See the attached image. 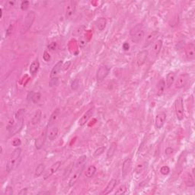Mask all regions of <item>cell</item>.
Segmentation results:
<instances>
[{
  "label": "cell",
  "instance_id": "6da1fadb",
  "mask_svg": "<svg viewBox=\"0 0 195 195\" xmlns=\"http://www.w3.org/2000/svg\"><path fill=\"white\" fill-rule=\"evenodd\" d=\"M21 154V149L19 147H17L12 152L6 165V170L8 172L14 171L19 165Z\"/></svg>",
  "mask_w": 195,
  "mask_h": 195
},
{
  "label": "cell",
  "instance_id": "7a4b0ae2",
  "mask_svg": "<svg viewBox=\"0 0 195 195\" xmlns=\"http://www.w3.org/2000/svg\"><path fill=\"white\" fill-rule=\"evenodd\" d=\"M175 113L178 120H182L185 117V107L182 97H178L175 101Z\"/></svg>",
  "mask_w": 195,
  "mask_h": 195
},
{
  "label": "cell",
  "instance_id": "3957f363",
  "mask_svg": "<svg viewBox=\"0 0 195 195\" xmlns=\"http://www.w3.org/2000/svg\"><path fill=\"white\" fill-rule=\"evenodd\" d=\"M35 17H36V16H35L34 12H30L27 13L25 18H24V22H23L22 27H21V33L22 34L26 33L31 28V27L32 26L33 23L34 21Z\"/></svg>",
  "mask_w": 195,
  "mask_h": 195
},
{
  "label": "cell",
  "instance_id": "277c9868",
  "mask_svg": "<svg viewBox=\"0 0 195 195\" xmlns=\"http://www.w3.org/2000/svg\"><path fill=\"white\" fill-rule=\"evenodd\" d=\"M47 137V127H45L44 130L42 132V134H41V136L38 139H36L35 143H34V146L37 149H41V148L43 147Z\"/></svg>",
  "mask_w": 195,
  "mask_h": 195
},
{
  "label": "cell",
  "instance_id": "5b68a950",
  "mask_svg": "<svg viewBox=\"0 0 195 195\" xmlns=\"http://www.w3.org/2000/svg\"><path fill=\"white\" fill-rule=\"evenodd\" d=\"M109 68H108L107 66H100V67L98 68V69L97 71V75H96L97 80L98 81V82H101V81L104 80V79L108 76V73H109Z\"/></svg>",
  "mask_w": 195,
  "mask_h": 195
},
{
  "label": "cell",
  "instance_id": "8992f818",
  "mask_svg": "<svg viewBox=\"0 0 195 195\" xmlns=\"http://www.w3.org/2000/svg\"><path fill=\"white\" fill-rule=\"evenodd\" d=\"M166 119V113L164 111H161L156 114L155 119V126L157 129H161L163 127Z\"/></svg>",
  "mask_w": 195,
  "mask_h": 195
},
{
  "label": "cell",
  "instance_id": "52a82bcc",
  "mask_svg": "<svg viewBox=\"0 0 195 195\" xmlns=\"http://www.w3.org/2000/svg\"><path fill=\"white\" fill-rule=\"evenodd\" d=\"M189 79V75L188 74H182L180 75L178 78H177L176 81H175V86L176 89H180L183 88L185 85L187 84V82L188 81Z\"/></svg>",
  "mask_w": 195,
  "mask_h": 195
},
{
  "label": "cell",
  "instance_id": "ba28073f",
  "mask_svg": "<svg viewBox=\"0 0 195 195\" xmlns=\"http://www.w3.org/2000/svg\"><path fill=\"white\" fill-rule=\"evenodd\" d=\"M159 35V31H152L151 33H149V34L147 35V37H146V38L143 47H149L150 44L154 43L155 41L157 40Z\"/></svg>",
  "mask_w": 195,
  "mask_h": 195
},
{
  "label": "cell",
  "instance_id": "9c48e42d",
  "mask_svg": "<svg viewBox=\"0 0 195 195\" xmlns=\"http://www.w3.org/2000/svg\"><path fill=\"white\" fill-rule=\"evenodd\" d=\"M149 55V52L146 50H143L137 53V64L138 66H142L146 61V59Z\"/></svg>",
  "mask_w": 195,
  "mask_h": 195
},
{
  "label": "cell",
  "instance_id": "30bf717a",
  "mask_svg": "<svg viewBox=\"0 0 195 195\" xmlns=\"http://www.w3.org/2000/svg\"><path fill=\"white\" fill-rule=\"evenodd\" d=\"M61 165H62V162L60 161L56 162L54 164L52 165V166L50 168V169L48 170V171H47L46 174L44 175V179H47L48 178H50V176H52L54 173H56L57 171H58L59 168H60V166H61Z\"/></svg>",
  "mask_w": 195,
  "mask_h": 195
},
{
  "label": "cell",
  "instance_id": "8fae6325",
  "mask_svg": "<svg viewBox=\"0 0 195 195\" xmlns=\"http://www.w3.org/2000/svg\"><path fill=\"white\" fill-rule=\"evenodd\" d=\"M132 167V161L130 159H126L122 164V176L123 178L130 173Z\"/></svg>",
  "mask_w": 195,
  "mask_h": 195
},
{
  "label": "cell",
  "instance_id": "7c38bea8",
  "mask_svg": "<svg viewBox=\"0 0 195 195\" xmlns=\"http://www.w3.org/2000/svg\"><path fill=\"white\" fill-rule=\"evenodd\" d=\"M75 9H76V2L75 1H71L69 2L66 9V18H70L75 13Z\"/></svg>",
  "mask_w": 195,
  "mask_h": 195
},
{
  "label": "cell",
  "instance_id": "4fadbf2b",
  "mask_svg": "<svg viewBox=\"0 0 195 195\" xmlns=\"http://www.w3.org/2000/svg\"><path fill=\"white\" fill-rule=\"evenodd\" d=\"M92 114H93V108L88 110L86 113L82 115V117L79 120V126H84V125L89 121V120L91 118V117L92 116Z\"/></svg>",
  "mask_w": 195,
  "mask_h": 195
},
{
  "label": "cell",
  "instance_id": "5bb4252c",
  "mask_svg": "<svg viewBox=\"0 0 195 195\" xmlns=\"http://www.w3.org/2000/svg\"><path fill=\"white\" fill-rule=\"evenodd\" d=\"M162 47V40H156L153 43V45H152V56H157L160 51H161V49Z\"/></svg>",
  "mask_w": 195,
  "mask_h": 195
},
{
  "label": "cell",
  "instance_id": "9a60e30c",
  "mask_svg": "<svg viewBox=\"0 0 195 195\" xmlns=\"http://www.w3.org/2000/svg\"><path fill=\"white\" fill-rule=\"evenodd\" d=\"M23 125H24V119H22V120H17V123H15L13 127L9 130L11 136L15 135L17 133H18L22 129Z\"/></svg>",
  "mask_w": 195,
  "mask_h": 195
},
{
  "label": "cell",
  "instance_id": "2e32d148",
  "mask_svg": "<svg viewBox=\"0 0 195 195\" xmlns=\"http://www.w3.org/2000/svg\"><path fill=\"white\" fill-rule=\"evenodd\" d=\"M82 169H83V165L79 169H78L77 171H75V173H74V175H72V177H71L70 180L69 181V187H72L73 185H75V184L77 182L78 179L79 178V177L81 176V174H82Z\"/></svg>",
  "mask_w": 195,
  "mask_h": 195
},
{
  "label": "cell",
  "instance_id": "e0dca14e",
  "mask_svg": "<svg viewBox=\"0 0 195 195\" xmlns=\"http://www.w3.org/2000/svg\"><path fill=\"white\" fill-rule=\"evenodd\" d=\"M117 182V181L116 179H114V178L111 179V181L108 182V185H107L106 188L104 189V191H102L101 194H104V195L108 194H110L111 192H112V191H113L115 187H116Z\"/></svg>",
  "mask_w": 195,
  "mask_h": 195
},
{
  "label": "cell",
  "instance_id": "ac0fdd59",
  "mask_svg": "<svg viewBox=\"0 0 195 195\" xmlns=\"http://www.w3.org/2000/svg\"><path fill=\"white\" fill-rule=\"evenodd\" d=\"M185 53H186V57L188 60H192L194 59L195 57V47L194 44H190L187 47L186 50H185Z\"/></svg>",
  "mask_w": 195,
  "mask_h": 195
},
{
  "label": "cell",
  "instance_id": "d6986e66",
  "mask_svg": "<svg viewBox=\"0 0 195 195\" xmlns=\"http://www.w3.org/2000/svg\"><path fill=\"white\" fill-rule=\"evenodd\" d=\"M144 38V31L142 29L139 30L137 32L131 35L132 41L135 44H139Z\"/></svg>",
  "mask_w": 195,
  "mask_h": 195
},
{
  "label": "cell",
  "instance_id": "ffe728a7",
  "mask_svg": "<svg viewBox=\"0 0 195 195\" xmlns=\"http://www.w3.org/2000/svg\"><path fill=\"white\" fill-rule=\"evenodd\" d=\"M64 65V63H63V60H60L58 63H57V64H55L54 66L52 68L51 72H50V78H54L57 77V74L59 73V72L60 71V69H62V66Z\"/></svg>",
  "mask_w": 195,
  "mask_h": 195
},
{
  "label": "cell",
  "instance_id": "44dd1931",
  "mask_svg": "<svg viewBox=\"0 0 195 195\" xmlns=\"http://www.w3.org/2000/svg\"><path fill=\"white\" fill-rule=\"evenodd\" d=\"M175 79H176V74L174 72H170L169 73L167 74L166 75V84H167V88H171V86L174 84Z\"/></svg>",
  "mask_w": 195,
  "mask_h": 195
},
{
  "label": "cell",
  "instance_id": "7402d4cb",
  "mask_svg": "<svg viewBox=\"0 0 195 195\" xmlns=\"http://www.w3.org/2000/svg\"><path fill=\"white\" fill-rule=\"evenodd\" d=\"M59 134V129L57 127H53L47 131V138L50 140H54Z\"/></svg>",
  "mask_w": 195,
  "mask_h": 195
},
{
  "label": "cell",
  "instance_id": "603a6c76",
  "mask_svg": "<svg viewBox=\"0 0 195 195\" xmlns=\"http://www.w3.org/2000/svg\"><path fill=\"white\" fill-rule=\"evenodd\" d=\"M39 67H40V63L39 61H38V59H37V60H35L34 61H33L32 64H31V66H30V69H29L30 73H31L32 75H36L37 72H38Z\"/></svg>",
  "mask_w": 195,
  "mask_h": 195
},
{
  "label": "cell",
  "instance_id": "cb8c5ba5",
  "mask_svg": "<svg viewBox=\"0 0 195 195\" xmlns=\"http://www.w3.org/2000/svg\"><path fill=\"white\" fill-rule=\"evenodd\" d=\"M116 150H117L116 143H112L110 145V147L109 149H108V152H107V158H108V159H112V157L114 156Z\"/></svg>",
  "mask_w": 195,
  "mask_h": 195
},
{
  "label": "cell",
  "instance_id": "d4e9b609",
  "mask_svg": "<svg viewBox=\"0 0 195 195\" xmlns=\"http://www.w3.org/2000/svg\"><path fill=\"white\" fill-rule=\"evenodd\" d=\"M41 117H42V111H41V110L40 109L37 110V111L35 112L34 115L33 116L32 119H31V123H32L33 125L38 124V123L40 122V120H41Z\"/></svg>",
  "mask_w": 195,
  "mask_h": 195
},
{
  "label": "cell",
  "instance_id": "484cf974",
  "mask_svg": "<svg viewBox=\"0 0 195 195\" xmlns=\"http://www.w3.org/2000/svg\"><path fill=\"white\" fill-rule=\"evenodd\" d=\"M96 171H97V168H96L95 165H92L89 166V167L87 168V169L86 170L85 175H86V177H87V178H92V177L94 176L95 174L96 173Z\"/></svg>",
  "mask_w": 195,
  "mask_h": 195
},
{
  "label": "cell",
  "instance_id": "4316f807",
  "mask_svg": "<svg viewBox=\"0 0 195 195\" xmlns=\"http://www.w3.org/2000/svg\"><path fill=\"white\" fill-rule=\"evenodd\" d=\"M165 89V82L164 79H160V81L159 82V84H158L157 95L161 96L164 93Z\"/></svg>",
  "mask_w": 195,
  "mask_h": 195
},
{
  "label": "cell",
  "instance_id": "83f0119b",
  "mask_svg": "<svg viewBox=\"0 0 195 195\" xmlns=\"http://www.w3.org/2000/svg\"><path fill=\"white\" fill-rule=\"evenodd\" d=\"M45 170V165L41 163L37 166L35 171H34V178H39L42 174L44 173Z\"/></svg>",
  "mask_w": 195,
  "mask_h": 195
},
{
  "label": "cell",
  "instance_id": "f1b7e54d",
  "mask_svg": "<svg viewBox=\"0 0 195 195\" xmlns=\"http://www.w3.org/2000/svg\"><path fill=\"white\" fill-rule=\"evenodd\" d=\"M59 114H60V110L57 108V109H56L53 111V114H52L51 116H50V120H49V123H48V127H50L53 123H55V121H56V120H57V118H58Z\"/></svg>",
  "mask_w": 195,
  "mask_h": 195
},
{
  "label": "cell",
  "instance_id": "f546056e",
  "mask_svg": "<svg viewBox=\"0 0 195 195\" xmlns=\"http://www.w3.org/2000/svg\"><path fill=\"white\" fill-rule=\"evenodd\" d=\"M107 24V21L104 18H99L97 21V27L99 31H103L105 28Z\"/></svg>",
  "mask_w": 195,
  "mask_h": 195
},
{
  "label": "cell",
  "instance_id": "4dcf8cb0",
  "mask_svg": "<svg viewBox=\"0 0 195 195\" xmlns=\"http://www.w3.org/2000/svg\"><path fill=\"white\" fill-rule=\"evenodd\" d=\"M104 150H105V147H104V146H101V147H98L94 152V153H93V156H94L95 158L98 157V156H100L101 155H102V153L104 152Z\"/></svg>",
  "mask_w": 195,
  "mask_h": 195
},
{
  "label": "cell",
  "instance_id": "1f68e13d",
  "mask_svg": "<svg viewBox=\"0 0 195 195\" xmlns=\"http://www.w3.org/2000/svg\"><path fill=\"white\" fill-rule=\"evenodd\" d=\"M127 188L126 185H120V186L118 188L117 190L116 191V192H115V194H124L127 192Z\"/></svg>",
  "mask_w": 195,
  "mask_h": 195
},
{
  "label": "cell",
  "instance_id": "d6a6232c",
  "mask_svg": "<svg viewBox=\"0 0 195 195\" xmlns=\"http://www.w3.org/2000/svg\"><path fill=\"white\" fill-rule=\"evenodd\" d=\"M41 92H38L34 93V95H33V97H32V99H31V101H32L33 103H34V104H36V103H38V101L41 100Z\"/></svg>",
  "mask_w": 195,
  "mask_h": 195
},
{
  "label": "cell",
  "instance_id": "836d02e7",
  "mask_svg": "<svg viewBox=\"0 0 195 195\" xmlns=\"http://www.w3.org/2000/svg\"><path fill=\"white\" fill-rule=\"evenodd\" d=\"M86 156H80V157L79 158V159H77V161L75 162V165L76 166V167H79V166H80V165H83V163L85 162V161H86Z\"/></svg>",
  "mask_w": 195,
  "mask_h": 195
},
{
  "label": "cell",
  "instance_id": "e575fe53",
  "mask_svg": "<svg viewBox=\"0 0 195 195\" xmlns=\"http://www.w3.org/2000/svg\"><path fill=\"white\" fill-rule=\"evenodd\" d=\"M24 113H25V111H24V109L18 110V111L16 114V119H17V120H22V119H24Z\"/></svg>",
  "mask_w": 195,
  "mask_h": 195
},
{
  "label": "cell",
  "instance_id": "d590c367",
  "mask_svg": "<svg viewBox=\"0 0 195 195\" xmlns=\"http://www.w3.org/2000/svg\"><path fill=\"white\" fill-rule=\"evenodd\" d=\"M146 163L145 162H141L139 163V164L137 165L136 166V172L137 173H140L141 171H143L145 168Z\"/></svg>",
  "mask_w": 195,
  "mask_h": 195
},
{
  "label": "cell",
  "instance_id": "8d00e7d4",
  "mask_svg": "<svg viewBox=\"0 0 195 195\" xmlns=\"http://www.w3.org/2000/svg\"><path fill=\"white\" fill-rule=\"evenodd\" d=\"M160 172H161L163 175H168L170 173V168L167 165L162 166V167L160 168Z\"/></svg>",
  "mask_w": 195,
  "mask_h": 195
},
{
  "label": "cell",
  "instance_id": "74e56055",
  "mask_svg": "<svg viewBox=\"0 0 195 195\" xmlns=\"http://www.w3.org/2000/svg\"><path fill=\"white\" fill-rule=\"evenodd\" d=\"M29 5H30L29 1H26V0L25 1H23V2H21V10L22 11H25L28 9Z\"/></svg>",
  "mask_w": 195,
  "mask_h": 195
},
{
  "label": "cell",
  "instance_id": "f35d334b",
  "mask_svg": "<svg viewBox=\"0 0 195 195\" xmlns=\"http://www.w3.org/2000/svg\"><path fill=\"white\" fill-rule=\"evenodd\" d=\"M12 144L15 147H18V146H20L21 145V140L19 138H15L12 140Z\"/></svg>",
  "mask_w": 195,
  "mask_h": 195
},
{
  "label": "cell",
  "instance_id": "ab89813d",
  "mask_svg": "<svg viewBox=\"0 0 195 195\" xmlns=\"http://www.w3.org/2000/svg\"><path fill=\"white\" fill-rule=\"evenodd\" d=\"M79 86V79H75V80L72 81V85H71V87H72V90H77Z\"/></svg>",
  "mask_w": 195,
  "mask_h": 195
},
{
  "label": "cell",
  "instance_id": "60d3db41",
  "mask_svg": "<svg viewBox=\"0 0 195 195\" xmlns=\"http://www.w3.org/2000/svg\"><path fill=\"white\" fill-rule=\"evenodd\" d=\"M5 195H12L13 194V188L12 187L8 186L5 189Z\"/></svg>",
  "mask_w": 195,
  "mask_h": 195
},
{
  "label": "cell",
  "instance_id": "b9f144b4",
  "mask_svg": "<svg viewBox=\"0 0 195 195\" xmlns=\"http://www.w3.org/2000/svg\"><path fill=\"white\" fill-rule=\"evenodd\" d=\"M43 59L44 61L46 62H49L50 60V53H48L47 51H44V52L43 54Z\"/></svg>",
  "mask_w": 195,
  "mask_h": 195
},
{
  "label": "cell",
  "instance_id": "7bdbcfd3",
  "mask_svg": "<svg viewBox=\"0 0 195 195\" xmlns=\"http://www.w3.org/2000/svg\"><path fill=\"white\" fill-rule=\"evenodd\" d=\"M70 65H71V61H67L66 63H65V64L63 65V66H62V69H63L64 71L67 70V69L70 67Z\"/></svg>",
  "mask_w": 195,
  "mask_h": 195
},
{
  "label": "cell",
  "instance_id": "ee69618b",
  "mask_svg": "<svg viewBox=\"0 0 195 195\" xmlns=\"http://www.w3.org/2000/svg\"><path fill=\"white\" fill-rule=\"evenodd\" d=\"M173 152H174V149H173L171 146H168V147H167L165 149V153L166 155H168H168L172 154Z\"/></svg>",
  "mask_w": 195,
  "mask_h": 195
},
{
  "label": "cell",
  "instance_id": "f6af8a7d",
  "mask_svg": "<svg viewBox=\"0 0 195 195\" xmlns=\"http://www.w3.org/2000/svg\"><path fill=\"white\" fill-rule=\"evenodd\" d=\"M86 44H87V41H86V39H84V38H81V39L79 40V46L82 48L85 47L86 46Z\"/></svg>",
  "mask_w": 195,
  "mask_h": 195
},
{
  "label": "cell",
  "instance_id": "bcb514c9",
  "mask_svg": "<svg viewBox=\"0 0 195 195\" xmlns=\"http://www.w3.org/2000/svg\"><path fill=\"white\" fill-rule=\"evenodd\" d=\"M57 81H58V79H57V77L51 78V79H50V86H55V85H57Z\"/></svg>",
  "mask_w": 195,
  "mask_h": 195
},
{
  "label": "cell",
  "instance_id": "7dc6e473",
  "mask_svg": "<svg viewBox=\"0 0 195 195\" xmlns=\"http://www.w3.org/2000/svg\"><path fill=\"white\" fill-rule=\"evenodd\" d=\"M56 47H57V43H55V42H52V43H50V44L48 45V48L51 50H55Z\"/></svg>",
  "mask_w": 195,
  "mask_h": 195
},
{
  "label": "cell",
  "instance_id": "c3c4849f",
  "mask_svg": "<svg viewBox=\"0 0 195 195\" xmlns=\"http://www.w3.org/2000/svg\"><path fill=\"white\" fill-rule=\"evenodd\" d=\"M12 28H13V26L12 25V24H11L10 26H9V27H8V29L6 30V36L8 37V36H9V35H10L11 34H12Z\"/></svg>",
  "mask_w": 195,
  "mask_h": 195
},
{
  "label": "cell",
  "instance_id": "681fc988",
  "mask_svg": "<svg viewBox=\"0 0 195 195\" xmlns=\"http://www.w3.org/2000/svg\"><path fill=\"white\" fill-rule=\"evenodd\" d=\"M34 92L31 91V92H30L28 93V94H27V101H31V99H32V97H33V95H34Z\"/></svg>",
  "mask_w": 195,
  "mask_h": 195
},
{
  "label": "cell",
  "instance_id": "f907efd6",
  "mask_svg": "<svg viewBox=\"0 0 195 195\" xmlns=\"http://www.w3.org/2000/svg\"><path fill=\"white\" fill-rule=\"evenodd\" d=\"M27 194V188H24V189H22V190L20 192H19L18 194L24 195V194Z\"/></svg>",
  "mask_w": 195,
  "mask_h": 195
},
{
  "label": "cell",
  "instance_id": "816d5d0a",
  "mask_svg": "<svg viewBox=\"0 0 195 195\" xmlns=\"http://www.w3.org/2000/svg\"><path fill=\"white\" fill-rule=\"evenodd\" d=\"M123 48L124 50H128L129 48H130V45H129L128 43H124L123 45Z\"/></svg>",
  "mask_w": 195,
  "mask_h": 195
},
{
  "label": "cell",
  "instance_id": "f5cc1de1",
  "mask_svg": "<svg viewBox=\"0 0 195 195\" xmlns=\"http://www.w3.org/2000/svg\"><path fill=\"white\" fill-rule=\"evenodd\" d=\"M50 194V192H48V191H47V192H41V193H39V194Z\"/></svg>",
  "mask_w": 195,
  "mask_h": 195
}]
</instances>
